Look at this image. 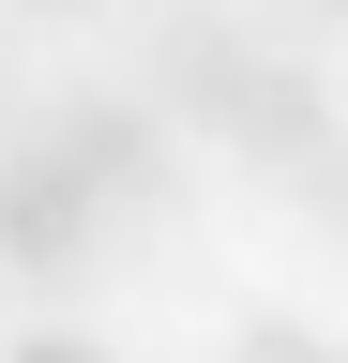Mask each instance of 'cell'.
<instances>
[{
    "instance_id": "3957f363",
    "label": "cell",
    "mask_w": 348,
    "mask_h": 363,
    "mask_svg": "<svg viewBox=\"0 0 348 363\" xmlns=\"http://www.w3.org/2000/svg\"><path fill=\"white\" fill-rule=\"evenodd\" d=\"M91 257H106V212L16 136V152H0V272H46L61 288V272H91Z\"/></svg>"
},
{
    "instance_id": "277c9868",
    "label": "cell",
    "mask_w": 348,
    "mask_h": 363,
    "mask_svg": "<svg viewBox=\"0 0 348 363\" xmlns=\"http://www.w3.org/2000/svg\"><path fill=\"white\" fill-rule=\"evenodd\" d=\"M288 182H303V212H318V227H333V242H348V136H333V152H318V167H288Z\"/></svg>"
},
{
    "instance_id": "5b68a950",
    "label": "cell",
    "mask_w": 348,
    "mask_h": 363,
    "mask_svg": "<svg viewBox=\"0 0 348 363\" xmlns=\"http://www.w3.org/2000/svg\"><path fill=\"white\" fill-rule=\"evenodd\" d=\"M16 363H106V348H91V333H30Z\"/></svg>"
},
{
    "instance_id": "6da1fadb",
    "label": "cell",
    "mask_w": 348,
    "mask_h": 363,
    "mask_svg": "<svg viewBox=\"0 0 348 363\" xmlns=\"http://www.w3.org/2000/svg\"><path fill=\"white\" fill-rule=\"evenodd\" d=\"M152 76H167V106L212 121L242 167H318L333 136H348V121H333V91L303 76V61H273V45H242L228 16H182V30L152 45Z\"/></svg>"
},
{
    "instance_id": "8992f818",
    "label": "cell",
    "mask_w": 348,
    "mask_h": 363,
    "mask_svg": "<svg viewBox=\"0 0 348 363\" xmlns=\"http://www.w3.org/2000/svg\"><path fill=\"white\" fill-rule=\"evenodd\" d=\"M333 16H348V0H333Z\"/></svg>"
},
{
    "instance_id": "7a4b0ae2",
    "label": "cell",
    "mask_w": 348,
    "mask_h": 363,
    "mask_svg": "<svg viewBox=\"0 0 348 363\" xmlns=\"http://www.w3.org/2000/svg\"><path fill=\"white\" fill-rule=\"evenodd\" d=\"M30 152H46L76 197L106 212V242H121V227H167V212H182V152H167V121H152V106H121V91H76V106L30 136Z\"/></svg>"
}]
</instances>
